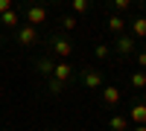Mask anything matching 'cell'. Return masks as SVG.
Listing matches in <instances>:
<instances>
[{"mask_svg":"<svg viewBox=\"0 0 146 131\" xmlns=\"http://www.w3.org/2000/svg\"><path fill=\"white\" fill-rule=\"evenodd\" d=\"M47 50H50V55H56V58H70L73 55V41L67 35H50Z\"/></svg>","mask_w":146,"mask_h":131,"instance_id":"1","label":"cell"},{"mask_svg":"<svg viewBox=\"0 0 146 131\" xmlns=\"http://www.w3.org/2000/svg\"><path fill=\"white\" fill-rule=\"evenodd\" d=\"M15 44H21V47H35V44H41V32H38V26L21 23V26L15 29Z\"/></svg>","mask_w":146,"mask_h":131,"instance_id":"2","label":"cell"},{"mask_svg":"<svg viewBox=\"0 0 146 131\" xmlns=\"http://www.w3.org/2000/svg\"><path fill=\"white\" fill-rule=\"evenodd\" d=\"M47 18H50V15H47V9H44L41 3H35V0L27 3V9H23V23H29V26H44Z\"/></svg>","mask_w":146,"mask_h":131,"instance_id":"3","label":"cell"},{"mask_svg":"<svg viewBox=\"0 0 146 131\" xmlns=\"http://www.w3.org/2000/svg\"><path fill=\"white\" fill-rule=\"evenodd\" d=\"M79 82H82V88H88V90H100L105 79H102L100 67H82L79 70Z\"/></svg>","mask_w":146,"mask_h":131,"instance_id":"4","label":"cell"},{"mask_svg":"<svg viewBox=\"0 0 146 131\" xmlns=\"http://www.w3.org/2000/svg\"><path fill=\"white\" fill-rule=\"evenodd\" d=\"M111 50L120 55V58H129V55H135V50H137V44H135V38H131L129 32H123V35H117V41L111 44Z\"/></svg>","mask_w":146,"mask_h":131,"instance_id":"5","label":"cell"},{"mask_svg":"<svg viewBox=\"0 0 146 131\" xmlns=\"http://www.w3.org/2000/svg\"><path fill=\"white\" fill-rule=\"evenodd\" d=\"M73 76H76V67H73L67 58H58V61L53 64V79H58V82H64V85H70Z\"/></svg>","mask_w":146,"mask_h":131,"instance_id":"6","label":"cell"},{"mask_svg":"<svg viewBox=\"0 0 146 131\" xmlns=\"http://www.w3.org/2000/svg\"><path fill=\"white\" fill-rule=\"evenodd\" d=\"M100 96H102V105H105V108H117L120 99H123V93H120L117 85H102V88H100Z\"/></svg>","mask_w":146,"mask_h":131,"instance_id":"7","label":"cell"},{"mask_svg":"<svg viewBox=\"0 0 146 131\" xmlns=\"http://www.w3.org/2000/svg\"><path fill=\"white\" fill-rule=\"evenodd\" d=\"M135 41H146V15H135L129 20V29H126Z\"/></svg>","mask_w":146,"mask_h":131,"instance_id":"8","label":"cell"},{"mask_svg":"<svg viewBox=\"0 0 146 131\" xmlns=\"http://www.w3.org/2000/svg\"><path fill=\"white\" fill-rule=\"evenodd\" d=\"M126 117H129V122H135V125H146V99H135Z\"/></svg>","mask_w":146,"mask_h":131,"instance_id":"9","label":"cell"},{"mask_svg":"<svg viewBox=\"0 0 146 131\" xmlns=\"http://www.w3.org/2000/svg\"><path fill=\"white\" fill-rule=\"evenodd\" d=\"M105 29L111 32V35H123V32L129 29V20L120 15V12H111V15H108V20H105Z\"/></svg>","mask_w":146,"mask_h":131,"instance_id":"10","label":"cell"},{"mask_svg":"<svg viewBox=\"0 0 146 131\" xmlns=\"http://www.w3.org/2000/svg\"><path fill=\"white\" fill-rule=\"evenodd\" d=\"M32 64H35V73H41V79H50V76H53V64H56V61H53L50 55H38Z\"/></svg>","mask_w":146,"mask_h":131,"instance_id":"11","label":"cell"},{"mask_svg":"<svg viewBox=\"0 0 146 131\" xmlns=\"http://www.w3.org/2000/svg\"><path fill=\"white\" fill-rule=\"evenodd\" d=\"M0 23H3L6 29H12V32H15V29L21 26V12H18V9H9V12H3V15H0Z\"/></svg>","mask_w":146,"mask_h":131,"instance_id":"12","label":"cell"},{"mask_svg":"<svg viewBox=\"0 0 146 131\" xmlns=\"http://www.w3.org/2000/svg\"><path fill=\"white\" fill-rule=\"evenodd\" d=\"M129 117L126 114H111L108 117V131H129Z\"/></svg>","mask_w":146,"mask_h":131,"instance_id":"13","label":"cell"},{"mask_svg":"<svg viewBox=\"0 0 146 131\" xmlns=\"http://www.w3.org/2000/svg\"><path fill=\"white\" fill-rule=\"evenodd\" d=\"M129 85L135 90H146V70H131L129 73Z\"/></svg>","mask_w":146,"mask_h":131,"instance_id":"14","label":"cell"},{"mask_svg":"<svg viewBox=\"0 0 146 131\" xmlns=\"http://www.w3.org/2000/svg\"><path fill=\"white\" fill-rule=\"evenodd\" d=\"M70 6H73V15H88V12L94 9V0H70Z\"/></svg>","mask_w":146,"mask_h":131,"instance_id":"15","label":"cell"},{"mask_svg":"<svg viewBox=\"0 0 146 131\" xmlns=\"http://www.w3.org/2000/svg\"><path fill=\"white\" fill-rule=\"evenodd\" d=\"M64 88H67L64 82H58V79H53V76L47 79V93H50V96H58V93H64Z\"/></svg>","mask_w":146,"mask_h":131,"instance_id":"16","label":"cell"},{"mask_svg":"<svg viewBox=\"0 0 146 131\" xmlns=\"http://www.w3.org/2000/svg\"><path fill=\"white\" fill-rule=\"evenodd\" d=\"M108 6H111L114 12H120V15H123V12H129L131 6H135V0H105Z\"/></svg>","mask_w":146,"mask_h":131,"instance_id":"17","label":"cell"},{"mask_svg":"<svg viewBox=\"0 0 146 131\" xmlns=\"http://www.w3.org/2000/svg\"><path fill=\"white\" fill-rule=\"evenodd\" d=\"M94 55H96V61H108L111 58V47L108 44H94Z\"/></svg>","mask_w":146,"mask_h":131,"instance_id":"18","label":"cell"},{"mask_svg":"<svg viewBox=\"0 0 146 131\" xmlns=\"http://www.w3.org/2000/svg\"><path fill=\"white\" fill-rule=\"evenodd\" d=\"M76 23H79L76 15H64V18H62V29H64V32H73V29H76Z\"/></svg>","mask_w":146,"mask_h":131,"instance_id":"19","label":"cell"},{"mask_svg":"<svg viewBox=\"0 0 146 131\" xmlns=\"http://www.w3.org/2000/svg\"><path fill=\"white\" fill-rule=\"evenodd\" d=\"M135 67L146 70V47H143V50H135Z\"/></svg>","mask_w":146,"mask_h":131,"instance_id":"20","label":"cell"},{"mask_svg":"<svg viewBox=\"0 0 146 131\" xmlns=\"http://www.w3.org/2000/svg\"><path fill=\"white\" fill-rule=\"evenodd\" d=\"M9 9H15V0H0V15L9 12Z\"/></svg>","mask_w":146,"mask_h":131,"instance_id":"21","label":"cell"},{"mask_svg":"<svg viewBox=\"0 0 146 131\" xmlns=\"http://www.w3.org/2000/svg\"><path fill=\"white\" fill-rule=\"evenodd\" d=\"M135 131H146V125H135Z\"/></svg>","mask_w":146,"mask_h":131,"instance_id":"22","label":"cell"},{"mask_svg":"<svg viewBox=\"0 0 146 131\" xmlns=\"http://www.w3.org/2000/svg\"><path fill=\"white\" fill-rule=\"evenodd\" d=\"M3 41H6V35H3V32H0V44H3Z\"/></svg>","mask_w":146,"mask_h":131,"instance_id":"23","label":"cell"},{"mask_svg":"<svg viewBox=\"0 0 146 131\" xmlns=\"http://www.w3.org/2000/svg\"><path fill=\"white\" fill-rule=\"evenodd\" d=\"M140 6H143V12H146V0H140Z\"/></svg>","mask_w":146,"mask_h":131,"instance_id":"24","label":"cell"},{"mask_svg":"<svg viewBox=\"0 0 146 131\" xmlns=\"http://www.w3.org/2000/svg\"><path fill=\"white\" fill-rule=\"evenodd\" d=\"M47 3H62V0H47Z\"/></svg>","mask_w":146,"mask_h":131,"instance_id":"25","label":"cell"},{"mask_svg":"<svg viewBox=\"0 0 146 131\" xmlns=\"http://www.w3.org/2000/svg\"><path fill=\"white\" fill-rule=\"evenodd\" d=\"M135 3H140V0H135Z\"/></svg>","mask_w":146,"mask_h":131,"instance_id":"26","label":"cell"}]
</instances>
